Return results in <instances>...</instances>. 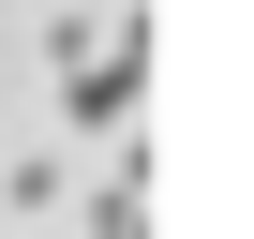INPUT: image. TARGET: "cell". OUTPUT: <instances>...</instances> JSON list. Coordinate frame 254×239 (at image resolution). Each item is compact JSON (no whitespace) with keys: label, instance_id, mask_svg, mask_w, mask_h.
Returning a JSON list of instances; mask_svg holds the SVG:
<instances>
[{"label":"cell","instance_id":"2","mask_svg":"<svg viewBox=\"0 0 254 239\" xmlns=\"http://www.w3.org/2000/svg\"><path fill=\"white\" fill-rule=\"evenodd\" d=\"M75 239H150V135H120V150H105V179H90Z\"/></svg>","mask_w":254,"mask_h":239},{"label":"cell","instance_id":"1","mask_svg":"<svg viewBox=\"0 0 254 239\" xmlns=\"http://www.w3.org/2000/svg\"><path fill=\"white\" fill-rule=\"evenodd\" d=\"M135 90H150V30H120L60 75V135H135Z\"/></svg>","mask_w":254,"mask_h":239}]
</instances>
